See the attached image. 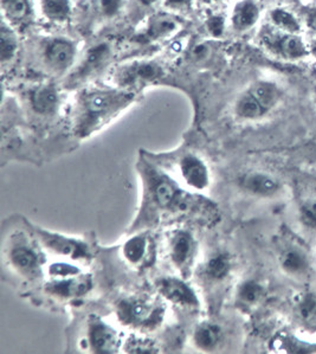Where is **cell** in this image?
<instances>
[{"label": "cell", "mask_w": 316, "mask_h": 354, "mask_svg": "<svg viewBox=\"0 0 316 354\" xmlns=\"http://www.w3.org/2000/svg\"><path fill=\"white\" fill-rule=\"evenodd\" d=\"M144 179L145 209L161 211V214L185 212L194 204L192 194L161 169L149 164L141 166Z\"/></svg>", "instance_id": "obj_1"}, {"label": "cell", "mask_w": 316, "mask_h": 354, "mask_svg": "<svg viewBox=\"0 0 316 354\" xmlns=\"http://www.w3.org/2000/svg\"><path fill=\"white\" fill-rule=\"evenodd\" d=\"M131 95L114 91H95L86 95L81 101L80 115L76 122L78 136H91L96 129L115 115L118 111L131 102Z\"/></svg>", "instance_id": "obj_2"}, {"label": "cell", "mask_w": 316, "mask_h": 354, "mask_svg": "<svg viewBox=\"0 0 316 354\" xmlns=\"http://www.w3.org/2000/svg\"><path fill=\"white\" fill-rule=\"evenodd\" d=\"M39 241L16 234L4 245V260L10 269L21 279L36 280L43 275L46 266V254Z\"/></svg>", "instance_id": "obj_3"}, {"label": "cell", "mask_w": 316, "mask_h": 354, "mask_svg": "<svg viewBox=\"0 0 316 354\" xmlns=\"http://www.w3.org/2000/svg\"><path fill=\"white\" fill-rule=\"evenodd\" d=\"M116 313L124 325L147 332L154 330L162 322L165 306L152 297H131L120 302Z\"/></svg>", "instance_id": "obj_4"}, {"label": "cell", "mask_w": 316, "mask_h": 354, "mask_svg": "<svg viewBox=\"0 0 316 354\" xmlns=\"http://www.w3.org/2000/svg\"><path fill=\"white\" fill-rule=\"evenodd\" d=\"M198 242L196 237L186 229H178L169 234L166 241V256L169 263L181 274L189 272L196 260Z\"/></svg>", "instance_id": "obj_5"}, {"label": "cell", "mask_w": 316, "mask_h": 354, "mask_svg": "<svg viewBox=\"0 0 316 354\" xmlns=\"http://www.w3.org/2000/svg\"><path fill=\"white\" fill-rule=\"evenodd\" d=\"M176 172L177 180L186 189L203 192L209 189L211 184L209 166L196 153L183 154L178 160Z\"/></svg>", "instance_id": "obj_6"}, {"label": "cell", "mask_w": 316, "mask_h": 354, "mask_svg": "<svg viewBox=\"0 0 316 354\" xmlns=\"http://www.w3.org/2000/svg\"><path fill=\"white\" fill-rule=\"evenodd\" d=\"M86 348L93 353H114L121 346L118 330L102 319L91 315L86 326Z\"/></svg>", "instance_id": "obj_7"}, {"label": "cell", "mask_w": 316, "mask_h": 354, "mask_svg": "<svg viewBox=\"0 0 316 354\" xmlns=\"http://www.w3.org/2000/svg\"><path fill=\"white\" fill-rule=\"evenodd\" d=\"M37 234V239L43 247L54 252L61 257H66L73 261H89L91 259V252L89 247L81 239L66 237L56 232L43 230L35 227Z\"/></svg>", "instance_id": "obj_8"}, {"label": "cell", "mask_w": 316, "mask_h": 354, "mask_svg": "<svg viewBox=\"0 0 316 354\" xmlns=\"http://www.w3.org/2000/svg\"><path fill=\"white\" fill-rule=\"evenodd\" d=\"M156 289L165 300L180 308L194 309L199 307L197 292L185 280L177 276H165L156 281Z\"/></svg>", "instance_id": "obj_9"}, {"label": "cell", "mask_w": 316, "mask_h": 354, "mask_svg": "<svg viewBox=\"0 0 316 354\" xmlns=\"http://www.w3.org/2000/svg\"><path fill=\"white\" fill-rule=\"evenodd\" d=\"M264 44L272 53L288 59H299L308 54L304 41L296 33L270 31L262 37Z\"/></svg>", "instance_id": "obj_10"}, {"label": "cell", "mask_w": 316, "mask_h": 354, "mask_svg": "<svg viewBox=\"0 0 316 354\" xmlns=\"http://www.w3.org/2000/svg\"><path fill=\"white\" fill-rule=\"evenodd\" d=\"M122 256L133 267H147L154 257V242L147 232L133 236L122 245Z\"/></svg>", "instance_id": "obj_11"}, {"label": "cell", "mask_w": 316, "mask_h": 354, "mask_svg": "<svg viewBox=\"0 0 316 354\" xmlns=\"http://www.w3.org/2000/svg\"><path fill=\"white\" fill-rule=\"evenodd\" d=\"M91 284V277L81 272L66 279H51L49 283H46V292L59 300H71L89 292Z\"/></svg>", "instance_id": "obj_12"}, {"label": "cell", "mask_w": 316, "mask_h": 354, "mask_svg": "<svg viewBox=\"0 0 316 354\" xmlns=\"http://www.w3.org/2000/svg\"><path fill=\"white\" fill-rule=\"evenodd\" d=\"M241 189L254 197L271 198L281 191V184L274 176L262 171H251L239 179Z\"/></svg>", "instance_id": "obj_13"}, {"label": "cell", "mask_w": 316, "mask_h": 354, "mask_svg": "<svg viewBox=\"0 0 316 354\" xmlns=\"http://www.w3.org/2000/svg\"><path fill=\"white\" fill-rule=\"evenodd\" d=\"M279 268L286 275L301 277L308 272L310 262L304 248L294 243L284 245L279 255Z\"/></svg>", "instance_id": "obj_14"}, {"label": "cell", "mask_w": 316, "mask_h": 354, "mask_svg": "<svg viewBox=\"0 0 316 354\" xmlns=\"http://www.w3.org/2000/svg\"><path fill=\"white\" fill-rule=\"evenodd\" d=\"M232 267V259L227 252H214L201 266V275L205 283H223L230 276Z\"/></svg>", "instance_id": "obj_15"}, {"label": "cell", "mask_w": 316, "mask_h": 354, "mask_svg": "<svg viewBox=\"0 0 316 354\" xmlns=\"http://www.w3.org/2000/svg\"><path fill=\"white\" fill-rule=\"evenodd\" d=\"M224 339L222 327L211 322H203L193 330L192 340L194 346L203 352H214L218 350Z\"/></svg>", "instance_id": "obj_16"}, {"label": "cell", "mask_w": 316, "mask_h": 354, "mask_svg": "<svg viewBox=\"0 0 316 354\" xmlns=\"http://www.w3.org/2000/svg\"><path fill=\"white\" fill-rule=\"evenodd\" d=\"M74 46L64 39H56L46 46V61L56 71H66V68H69L74 61Z\"/></svg>", "instance_id": "obj_17"}, {"label": "cell", "mask_w": 316, "mask_h": 354, "mask_svg": "<svg viewBox=\"0 0 316 354\" xmlns=\"http://www.w3.org/2000/svg\"><path fill=\"white\" fill-rule=\"evenodd\" d=\"M266 295V288L254 279L243 281L236 290V305L243 310H250L259 305Z\"/></svg>", "instance_id": "obj_18"}, {"label": "cell", "mask_w": 316, "mask_h": 354, "mask_svg": "<svg viewBox=\"0 0 316 354\" xmlns=\"http://www.w3.org/2000/svg\"><path fill=\"white\" fill-rule=\"evenodd\" d=\"M248 91L254 99L259 101V104L266 109L268 114L279 104L282 97V91L275 83L267 82V81L254 83Z\"/></svg>", "instance_id": "obj_19"}, {"label": "cell", "mask_w": 316, "mask_h": 354, "mask_svg": "<svg viewBox=\"0 0 316 354\" xmlns=\"http://www.w3.org/2000/svg\"><path fill=\"white\" fill-rule=\"evenodd\" d=\"M259 10L254 0H244L234 8L232 21L237 30H247L257 21Z\"/></svg>", "instance_id": "obj_20"}, {"label": "cell", "mask_w": 316, "mask_h": 354, "mask_svg": "<svg viewBox=\"0 0 316 354\" xmlns=\"http://www.w3.org/2000/svg\"><path fill=\"white\" fill-rule=\"evenodd\" d=\"M33 108L41 114H49L57 107L58 94L53 86H44L35 91L31 97Z\"/></svg>", "instance_id": "obj_21"}, {"label": "cell", "mask_w": 316, "mask_h": 354, "mask_svg": "<svg viewBox=\"0 0 316 354\" xmlns=\"http://www.w3.org/2000/svg\"><path fill=\"white\" fill-rule=\"evenodd\" d=\"M122 348L127 353L151 354L159 352V347L156 346V342L153 340L136 337V335H133L128 339Z\"/></svg>", "instance_id": "obj_22"}, {"label": "cell", "mask_w": 316, "mask_h": 354, "mask_svg": "<svg viewBox=\"0 0 316 354\" xmlns=\"http://www.w3.org/2000/svg\"><path fill=\"white\" fill-rule=\"evenodd\" d=\"M271 19L279 30L286 32L296 33L300 30V24L296 21L295 17L284 8H275L271 12Z\"/></svg>", "instance_id": "obj_23"}, {"label": "cell", "mask_w": 316, "mask_h": 354, "mask_svg": "<svg viewBox=\"0 0 316 354\" xmlns=\"http://www.w3.org/2000/svg\"><path fill=\"white\" fill-rule=\"evenodd\" d=\"M43 11L50 19L64 21L70 13L69 0H43Z\"/></svg>", "instance_id": "obj_24"}, {"label": "cell", "mask_w": 316, "mask_h": 354, "mask_svg": "<svg viewBox=\"0 0 316 354\" xmlns=\"http://www.w3.org/2000/svg\"><path fill=\"white\" fill-rule=\"evenodd\" d=\"M160 74V69L154 64H141V66H133V71H128L124 76V82H136V81H146L158 77Z\"/></svg>", "instance_id": "obj_25"}, {"label": "cell", "mask_w": 316, "mask_h": 354, "mask_svg": "<svg viewBox=\"0 0 316 354\" xmlns=\"http://www.w3.org/2000/svg\"><path fill=\"white\" fill-rule=\"evenodd\" d=\"M4 10L10 19L21 21L29 15L28 0H3Z\"/></svg>", "instance_id": "obj_26"}, {"label": "cell", "mask_w": 316, "mask_h": 354, "mask_svg": "<svg viewBox=\"0 0 316 354\" xmlns=\"http://www.w3.org/2000/svg\"><path fill=\"white\" fill-rule=\"evenodd\" d=\"M299 221L307 230L316 231V199H308L301 204Z\"/></svg>", "instance_id": "obj_27"}, {"label": "cell", "mask_w": 316, "mask_h": 354, "mask_svg": "<svg viewBox=\"0 0 316 354\" xmlns=\"http://www.w3.org/2000/svg\"><path fill=\"white\" fill-rule=\"evenodd\" d=\"M0 41H1V46H0V56H1V61L6 62L8 59L13 57V55L16 53L17 50V41L13 33L10 30L6 29L5 26L1 28V35H0Z\"/></svg>", "instance_id": "obj_28"}, {"label": "cell", "mask_w": 316, "mask_h": 354, "mask_svg": "<svg viewBox=\"0 0 316 354\" xmlns=\"http://www.w3.org/2000/svg\"><path fill=\"white\" fill-rule=\"evenodd\" d=\"M51 279H66L81 274V269L68 262H55L46 268Z\"/></svg>", "instance_id": "obj_29"}, {"label": "cell", "mask_w": 316, "mask_h": 354, "mask_svg": "<svg viewBox=\"0 0 316 354\" xmlns=\"http://www.w3.org/2000/svg\"><path fill=\"white\" fill-rule=\"evenodd\" d=\"M174 28H176V23L172 19L160 17L152 21V25L148 31V36L151 38L160 37L166 33L171 32Z\"/></svg>", "instance_id": "obj_30"}, {"label": "cell", "mask_w": 316, "mask_h": 354, "mask_svg": "<svg viewBox=\"0 0 316 354\" xmlns=\"http://www.w3.org/2000/svg\"><path fill=\"white\" fill-rule=\"evenodd\" d=\"M108 48L106 46H99L89 51L86 63L88 66H94L102 61L103 57L107 55Z\"/></svg>", "instance_id": "obj_31"}, {"label": "cell", "mask_w": 316, "mask_h": 354, "mask_svg": "<svg viewBox=\"0 0 316 354\" xmlns=\"http://www.w3.org/2000/svg\"><path fill=\"white\" fill-rule=\"evenodd\" d=\"M207 26L214 36H221L223 29H224V21H223L222 17H211L207 21Z\"/></svg>", "instance_id": "obj_32"}, {"label": "cell", "mask_w": 316, "mask_h": 354, "mask_svg": "<svg viewBox=\"0 0 316 354\" xmlns=\"http://www.w3.org/2000/svg\"><path fill=\"white\" fill-rule=\"evenodd\" d=\"M120 5H121V0H102L103 12L107 16H113L118 12Z\"/></svg>", "instance_id": "obj_33"}, {"label": "cell", "mask_w": 316, "mask_h": 354, "mask_svg": "<svg viewBox=\"0 0 316 354\" xmlns=\"http://www.w3.org/2000/svg\"><path fill=\"white\" fill-rule=\"evenodd\" d=\"M308 23L310 25V28L316 30V8L315 10H313L310 11V13L308 15Z\"/></svg>", "instance_id": "obj_34"}, {"label": "cell", "mask_w": 316, "mask_h": 354, "mask_svg": "<svg viewBox=\"0 0 316 354\" xmlns=\"http://www.w3.org/2000/svg\"><path fill=\"white\" fill-rule=\"evenodd\" d=\"M189 0H167V4L171 6H179V5H184L187 3Z\"/></svg>", "instance_id": "obj_35"}, {"label": "cell", "mask_w": 316, "mask_h": 354, "mask_svg": "<svg viewBox=\"0 0 316 354\" xmlns=\"http://www.w3.org/2000/svg\"><path fill=\"white\" fill-rule=\"evenodd\" d=\"M144 4H151V3H153L154 0H141Z\"/></svg>", "instance_id": "obj_36"}, {"label": "cell", "mask_w": 316, "mask_h": 354, "mask_svg": "<svg viewBox=\"0 0 316 354\" xmlns=\"http://www.w3.org/2000/svg\"><path fill=\"white\" fill-rule=\"evenodd\" d=\"M315 51H316V46H315Z\"/></svg>", "instance_id": "obj_37"}]
</instances>
